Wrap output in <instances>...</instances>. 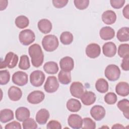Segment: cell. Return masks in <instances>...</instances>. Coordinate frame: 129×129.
I'll return each instance as SVG.
<instances>
[{
  "label": "cell",
  "mask_w": 129,
  "mask_h": 129,
  "mask_svg": "<svg viewBox=\"0 0 129 129\" xmlns=\"http://www.w3.org/2000/svg\"><path fill=\"white\" fill-rule=\"evenodd\" d=\"M105 102L109 104L112 105L115 104L117 100L116 95L113 92H108L104 96V98Z\"/></svg>",
  "instance_id": "obj_38"
},
{
  "label": "cell",
  "mask_w": 129,
  "mask_h": 129,
  "mask_svg": "<svg viewBox=\"0 0 129 129\" xmlns=\"http://www.w3.org/2000/svg\"><path fill=\"white\" fill-rule=\"evenodd\" d=\"M118 109L123 113L124 116L129 118V101L127 99H123L119 101L117 104Z\"/></svg>",
  "instance_id": "obj_25"
},
{
  "label": "cell",
  "mask_w": 129,
  "mask_h": 129,
  "mask_svg": "<svg viewBox=\"0 0 129 129\" xmlns=\"http://www.w3.org/2000/svg\"><path fill=\"white\" fill-rule=\"evenodd\" d=\"M82 128L83 129H95L96 128V123L91 118H84Z\"/></svg>",
  "instance_id": "obj_36"
},
{
  "label": "cell",
  "mask_w": 129,
  "mask_h": 129,
  "mask_svg": "<svg viewBox=\"0 0 129 129\" xmlns=\"http://www.w3.org/2000/svg\"><path fill=\"white\" fill-rule=\"evenodd\" d=\"M49 116V112L47 109H40L36 114V121L39 124H44L47 122Z\"/></svg>",
  "instance_id": "obj_21"
},
{
  "label": "cell",
  "mask_w": 129,
  "mask_h": 129,
  "mask_svg": "<svg viewBox=\"0 0 129 129\" xmlns=\"http://www.w3.org/2000/svg\"><path fill=\"white\" fill-rule=\"evenodd\" d=\"M44 71L48 74H55L58 71V67L56 62L52 61L46 62L43 67Z\"/></svg>",
  "instance_id": "obj_28"
},
{
  "label": "cell",
  "mask_w": 129,
  "mask_h": 129,
  "mask_svg": "<svg viewBox=\"0 0 129 129\" xmlns=\"http://www.w3.org/2000/svg\"><path fill=\"white\" fill-rule=\"evenodd\" d=\"M74 39L73 34L69 31L63 32L60 36V41L64 45H69L72 43Z\"/></svg>",
  "instance_id": "obj_32"
},
{
  "label": "cell",
  "mask_w": 129,
  "mask_h": 129,
  "mask_svg": "<svg viewBox=\"0 0 129 129\" xmlns=\"http://www.w3.org/2000/svg\"><path fill=\"white\" fill-rule=\"evenodd\" d=\"M15 23L18 28L20 29H24L28 26L29 24V20L25 16H19L16 18Z\"/></svg>",
  "instance_id": "obj_31"
},
{
  "label": "cell",
  "mask_w": 129,
  "mask_h": 129,
  "mask_svg": "<svg viewBox=\"0 0 129 129\" xmlns=\"http://www.w3.org/2000/svg\"><path fill=\"white\" fill-rule=\"evenodd\" d=\"M69 1L68 0H52L53 5L56 8H62L66 6Z\"/></svg>",
  "instance_id": "obj_42"
},
{
  "label": "cell",
  "mask_w": 129,
  "mask_h": 129,
  "mask_svg": "<svg viewBox=\"0 0 129 129\" xmlns=\"http://www.w3.org/2000/svg\"><path fill=\"white\" fill-rule=\"evenodd\" d=\"M89 2V0H75L74 1L76 8L80 10L86 9L88 7Z\"/></svg>",
  "instance_id": "obj_39"
},
{
  "label": "cell",
  "mask_w": 129,
  "mask_h": 129,
  "mask_svg": "<svg viewBox=\"0 0 129 129\" xmlns=\"http://www.w3.org/2000/svg\"><path fill=\"white\" fill-rule=\"evenodd\" d=\"M18 60L19 57L16 54L13 52H9L6 54L4 60L1 61L0 68L3 69L8 67L10 69H13L17 66Z\"/></svg>",
  "instance_id": "obj_5"
},
{
  "label": "cell",
  "mask_w": 129,
  "mask_h": 129,
  "mask_svg": "<svg viewBox=\"0 0 129 129\" xmlns=\"http://www.w3.org/2000/svg\"><path fill=\"white\" fill-rule=\"evenodd\" d=\"M101 18L102 21L105 24L111 25L115 22L116 20V15L114 11L109 10L103 13Z\"/></svg>",
  "instance_id": "obj_17"
},
{
  "label": "cell",
  "mask_w": 129,
  "mask_h": 129,
  "mask_svg": "<svg viewBox=\"0 0 129 129\" xmlns=\"http://www.w3.org/2000/svg\"><path fill=\"white\" fill-rule=\"evenodd\" d=\"M100 53L101 48L97 43H90L86 48V54L91 58H95L98 57Z\"/></svg>",
  "instance_id": "obj_11"
},
{
  "label": "cell",
  "mask_w": 129,
  "mask_h": 129,
  "mask_svg": "<svg viewBox=\"0 0 129 129\" xmlns=\"http://www.w3.org/2000/svg\"><path fill=\"white\" fill-rule=\"evenodd\" d=\"M8 1H0V10L3 11L5 10L8 6Z\"/></svg>",
  "instance_id": "obj_46"
},
{
  "label": "cell",
  "mask_w": 129,
  "mask_h": 129,
  "mask_svg": "<svg viewBox=\"0 0 129 129\" xmlns=\"http://www.w3.org/2000/svg\"><path fill=\"white\" fill-rule=\"evenodd\" d=\"M59 83L57 79L55 76H49L44 84V89L49 93L56 92L59 88Z\"/></svg>",
  "instance_id": "obj_7"
},
{
  "label": "cell",
  "mask_w": 129,
  "mask_h": 129,
  "mask_svg": "<svg viewBox=\"0 0 129 129\" xmlns=\"http://www.w3.org/2000/svg\"><path fill=\"white\" fill-rule=\"evenodd\" d=\"M66 106L68 110L72 112H76L81 109L82 105L79 100L76 99L71 98L67 101Z\"/></svg>",
  "instance_id": "obj_24"
},
{
  "label": "cell",
  "mask_w": 129,
  "mask_h": 129,
  "mask_svg": "<svg viewBox=\"0 0 129 129\" xmlns=\"http://www.w3.org/2000/svg\"><path fill=\"white\" fill-rule=\"evenodd\" d=\"M42 45L45 51L48 52L53 51L55 50L58 46L59 42L58 38L54 35H47L43 38Z\"/></svg>",
  "instance_id": "obj_2"
},
{
  "label": "cell",
  "mask_w": 129,
  "mask_h": 129,
  "mask_svg": "<svg viewBox=\"0 0 129 129\" xmlns=\"http://www.w3.org/2000/svg\"><path fill=\"white\" fill-rule=\"evenodd\" d=\"M125 1L124 0H111L110 3L112 8L116 9H120L123 7Z\"/></svg>",
  "instance_id": "obj_41"
},
{
  "label": "cell",
  "mask_w": 129,
  "mask_h": 129,
  "mask_svg": "<svg viewBox=\"0 0 129 129\" xmlns=\"http://www.w3.org/2000/svg\"><path fill=\"white\" fill-rule=\"evenodd\" d=\"M68 123L71 127L79 129L82 127L83 119L78 114H71L68 118Z\"/></svg>",
  "instance_id": "obj_13"
},
{
  "label": "cell",
  "mask_w": 129,
  "mask_h": 129,
  "mask_svg": "<svg viewBox=\"0 0 129 129\" xmlns=\"http://www.w3.org/2000/svg\"><path fill=\"white\" fill-rule=\"evenodd\" d=\"M37 26L39 31L43 34L49 33L52 27L51 22L47 19H42L39 20L38 22Z\"/></svg>",
  "instance_id": "obj_19"
},
{
  "label": "cell",
  "mask_w": 129,
  "mask_h": 129,
  "mask_svg": "<svg viewBox=\"0 0 129 129\" xmlns=\"http://www.w3.org/2000/svg\"><path fill=\"white\" fill-rule=\"evenodd\" d=\"M28 52L31 57L32 64L34 67L38 68L42 64L44 60V54L38 44L35 43L30 46Z\"/></svg>",
  "instance_id": "obj_1"
},
{
  "label": "cell",
  "mask_w": 129,
  "mask_h": 129,
  "mask_svg": "<svg viewBox=\"0 0 129 129\" xmlns=\"http://www.w3.org/2000/svg\"><path fill=\"white\" fill-rule=\"evenodd\" d=\"M30 115V110L25 107H20L15 111L16 118L19 121H24L29 118Z\"/></svg>",
  "instance_id": "obj_20"
},
{
  "label": "cell",
  "mask_w": 129,
  "mask_h": 129,
  "mask_svg": "<svg viewBox=\"0 0 129 129\" xmlns=\"http://www.w3.org/2000/svg\"><path fill=\"white\" fill-rule=\"evenodd\" d=\"M104 75L109 81H115L120 77V70L119 67L115 64H109L105 68Z\"/></svg>",
  "instance_id": "obj_3"
},
{
  "label": "cell",
  "mask_w": 129,
  "mask_h": 129,
  "mask_svg": "<svg viewBox=\"0 0 129 129\" xmlns=\"http://www.w3.org/2000/svg\"><path fill=\"white\" fill-rule=\"evenodd\" d=\"M12 82L19 86L26 85L28 81V75L23 71H17L14 73L12 78Z\"/></svg>",
  "instance_id": "obj_8"
},
{
  "label": "cell",
  "mask_w": 129,
  "mask_h": 129,
  "mask_svg": "<svg viewBox=\"0 0 129 129\" xmlns=\"http://www.w3.org/2000/svg\"><path fill=\"white\" fill-rule=\"evenodd\" d=\"M18 67L20 69L23 70H27L30 68V63L29 58L27 55L23 54L20 57Z\"/></svg>",
  "instance_id": "obj_34"
},
{
  "label": "cell",
  "mask_w": 129,
  "mask_h": 129,
  "mask_svg": "<svg viewBox=\"0 0 129 129\" xmlns=\"http://www.w3.org/2000/svg\"><path fill=\"white\" fill-rule=\"evenodd\" d=\"M10 79V74L7 70H1L0 71V84L6 85Z\"/></svg>",
  "instance_id": "obj_37"
},
{
  "label": "cell",
  "mask_w": 129,
  "mask_h": 129,
  "mask_svg": "<svg viewBox=\"0 0 129 129\" xmlns=\"http://www.w3.org/2000/svg\"><path fill=\"white\" fill-rule=\"evenodd\" d=\"M116 37L120 42L128 41L129 40V28L123 27L119 29L116 34Z\"/></svg>",
  "instance_id": "obj_29"
},
{
  "label": "cell",
  "mask_w": 129,
  "mask_h": 129,
  "mask_svg": "<svg viewBox=\"0 0 129 129\" xmlns=\"http://www.w3.org/2000/svg\"><path fill=\"white\" fill-rule=\"evenodd\" d=\"M45 98L44 93L39 90L31 92L27 96V100L28 102L33 104H37L41 102Z\"/></svg>",
  "instance_id": "obj_9"
},
{
  "label": "cell",
  "mask_w": 129,
  "mask_h": 129,
  "mask_svg": "<svg viewBox=\"0 0 129 129\" xmlns=\"http://www.w3.org/2000/svg\"><path fill=\"white\" fill-rule=\"evenodd\" d=\"M116 46L112 42L105 43L102 46V52L103 54L108 57L114 56L116 53Z\"/></svg>",
  "instance_id": "obj_14"
},
{
  "label": "cell",
  "mask_w": 129,
  "mask_h": 129,
  "mask_svg": "<svg viewBox=\"0 0 129 129\" xmlns=\"http://www.w3.org/2000/svg\"><path fill=\"white\" fill-rule=\"evenodd\" d=\"M59 66L61 70L66 72H71L74 67L73 59L70 56H65L59 61Z\"/></svg>",
  "instance_id": "obj_15"
},
{
  "label": "cell",
  "mask_w": 129,
  "mask_h": 129,
  "mask_svg": "<svg viewBox=\"0 0 129 129\" xmlns=\"http://www.w3.org/2000/svg\"><path fill=\"white\" fill-rule=\"evenodd\" d=\"M99 35L100 38L104 40H111L115 36V31L111 27L105 26L100 30Z\"/></svg>",
  "instance_id": "obj_16"
},
{
  "label": "cell",
  "mask_w": 129,
  "mask_h": 129,
  "mask_svg": "<svg viewBox=\"0 0 129 129\" xmlns=\"http://www.w3.org/2000/svg\"><path fill=\"white\" fill-rule=\"evenodd\" d=\"M19 39L22 44L27 46L32 43L35 41V35L32 30L24 29L20 32Z\"/></svg>",
  "instance_id": "obj_4"
},
{
  "label": "cell",
  "mask_w": 129,
  "mask_h": 129,
  "mask_svg": "<svg viewBox=\"0 0 129 129\" xmlns=\"http://www.w3.org/2000/svg\"><path fill=\"white\" fill-rule=\"evenodd\" d=\"M95 88L98 92L101 93H105L108 90L109 85L106 80L103 78H100L95 83Z\"/></svg>",
  "instance_id": "obj_27"
},
{
  "label": "cell",
  "mask_w": 129,
  "mask_h": 129,
  "mask_svg": "<svg viewBox=\"0 0 129 129\" xmlns=\"http://www.w3.org/2000/svg\"><path fill=\"white\" fill-rule=\"evenodd\" d=\"M6 129H12V128H17L21 129L22 127L21 124L16 121H14L7 124L5 127Z\"/></svg>",
  "instance_id": "obj_43"
},
{
  "label": "cell",
  "mask_w": 129,
  "mask_h": 129,
  "mask_svg": "<svg viewBox=\"0 0 129 129\" xmlns=\"http://www.w3.org/2000/svg\"><path fill=\"white\" fill-rule=\"evenodd\" d=\"M112 128H124V126H123L122 124L119 123L114 124L112 127Z\"/></svg>",
  "instance_id": "obj_47"
},
{
  "label": "cell",
  "mask_w": 129,
  "mask_h": 129,
  "mask_svg": "<svg viewBox=\"0 0 129 129\" xmlns=\"http://www.w3.org/2000/svg\"><path fill=\"white\" fill-rule=\"evenodd\" d=\"M117 53L121 58L129 57V45L127 43L120 44L118 48Z\"/></svg>",
  "instance_id": "obj_33"
},
{
  "label": "cell",
  "mask_w": 129,
  "mask_h": 129,
  "mask_svg": "<svg viewBox=\"0 0 129 129\" xmlns=\"http://www.w3.org/2000/svg\"><path fill=\"white\" fill-rule=\"evenodd\" d=\"M122 14L124 18L127 19H129V5H126L122 10Z\"/></svg>",
  "instance_id": "obj_45"
},
{
  "label": "cell",
  "mask_w": 129,
  "mask_h": 129,
  "mask_svg": "<svg viewBox=\"0 0 129 129\" xmlns=\"http://www.w3.org/2000/svg\"><path fill=\"white\" fill-rule=\"evenodd\" d=\"M115 92L119 96L125 97L129 94L128 84L125 82H120L115 86Z\"/></svg>",
  "instance_id": "obj_23"
},
{
  "label": "cell",
  "mask_w": 129,
  "mask_h": 129,
  "mask_svg": "<svg viewBox=\"0 0 129 129\" xmlns=\"http://www.w3.org/2000/svg\"><path fill=\"white\" fill-rule=\"evenodd\" d=\"M71 95L77 98H81L84 92V87L83 84L80 82H74L70 87Z\"/></svg>",
  "instance_id": "obj_10"
},
{
  "label": "cell",
  "mask_w": 129,
  "mask_h": 129,
  "mask_svg": "<svg viewBox=\"0 0 129 129\" xmlns=\"http://www.w3.org/2000/svg\"><path fill=\"white\" fill-rule=\"evenodd\" d=\"M80 99L85 105L88 106L93 104L95 102L96 97L93 92L86 91L82 94Z\"/></svg>",
  "instance_id": "obj_18"
},
{
  "label": "cell",
  "mask_w": 129,
  "mask_h": 129,
  "mask_svg": "<svg viewBox=\"0 0 129 129\" xmlns=\"http://www.w3.org/2000/svg\"><path fill=\"white\" fill-rule=\"evenodd\" d=\"M129 57L123 58L121 63V69L123 71H128L129 70Z\"/></svg>",
  "instance_id": "obj_44"
},
{
  "label": "cell",
  "mask_w": 129,
  "mask_h": 129,
  "mask_svg": "<svg viewBox=\"0 0 129 129\" xmlns=\"http://www.w3.org/2000/svg\"><path fill=\"white\" fill-rule=\"evenodd\" d=\"M14 118L13 111L10 109H2L0 111V121L2 123H6Z\"/></svg>",
  "instance_id": "obj_26"
},
{
  "label": "cell",
  "mask_w": 129,
  "mask_h": 129,
  "mask_svg": "<svg viewBox=\"0 0 129 129\" xmlns=\"http://www.w3.org/2000/svg\"><path fill=\"white\" fill-rule=\"evenodd\" d=\"M22 126L24 129H35L38 127L36 122L32 118H28L23 121Z\"/></svg>",
  "instance_id": "obj_35"
},
{
  "label": "cell",
  "mask_w": 129,
  "mask_h": 129,
  "mask_svg": "<svg viewBox=\"0 0 129 129\" xmlns=\"http://www.w3.org/2000/svg\"><path fill=\"white\" fill-rule=\"evenodd\" d=\"M105 108L101 105H95L90 110L91 116L96 121H100L102 119L105 117Z\"/></svg>",
  "instance_id": "obj_12"
},
{
  "label": "cell",
  "mask_w": 129,
  "mask_h": 129,
  "mask_svg": "<svg viewBox=\"0 0 129 129\" xmlns=\"http://www.w3.org/2000/svg\"><path fill=\"white\" fill-rule=\"evenodd\" d=\"M46 128L47 129H60L61 125L57 120H51L47 124Z\"/></svg>",
  "instance_id": "obj_40"
},
{
  "label": "cell",
  "mask_w": 129,
  "mask_h": 129,
  "mask_svg": "<svg viewBox=\"0 0 129 129\" xmlns=\"http://www.w3.org/2000/svg\"><path fill=\"white\" fill-rule=\"evenodd\" d=\"M8 94L10 99L13 101H17L21 98L22 91L19 88L13 86L9 89Z\"/></svg>",
  "instance_id": "obj_22"
},
{
  "label": "cell",
  "mask_w": 129,
  "mask_h": 129,
  "mask_svg": "<svg viewBox=\"0 0 129 129\" xmlns=\"http://www.w3.org/2000/svg\"><path fill=\"white\" fill-rule=\"evenodd\" d=\"M45 76L44 73L40 70H36L32 72L30 75V82L31 85L34 87H40L44 83Z\"/></svg>",
  "instance_id": "obj_6"
},
{
  "label": "cell",
  "mask_w": 129,
  "mask_h": 129,
  "mask_svg": "<svg viewBox=\"0 0 129 129\" xmlns=\"http://www.w3.org/2000/svg\"><path fill=\"white\" fill-rule=\"evenodd\" d=\"M58 79L62 84L67 85L69 84L72 80L71 72L61 70L58 74Z\"/></svg>",
  "instance_id": "obj_30"
}]
</instances>
